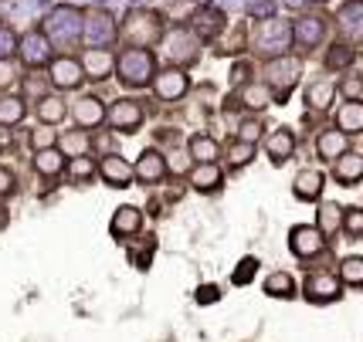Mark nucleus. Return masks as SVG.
I'll return each mask as SVG.
<instances>
[{"label":"nucleus","mask_w":363,"mask_h":342,"mask_svg":"<svg viewBox=\"0 0 363 342\" xmlns=\"http://www.w3.org/2000/svg\"><path fill=\"white\" fill-rule=\"evenodd\" d=\"M82 28H85V14H82L79 7H72V4H62V7L48 11V17H45L48 41L58 45V47L75 45V41L82 38Z\"/></svg>","instance_id":"1"},{"label":"nucleus","mask_w":363,"mask_h":342,"mask_svg":"<svg viewBox=\"0 0 363 342\" xmlns=\"http://www.w3.org/2000/svg\"><path fill=\"white\" fill-rule=\"evenodd\" d=\"M116 72L123 78V85L143 89V85H150L153 75H157V58H153L150 47H126V51L116 58Z\"/></svg>","instance_id":"2"},{"label":"nucleus","mask_w":363,"mask_h":342,"mask_svg":"<svg viewBox=\"0 0 363 342\" xmlns=\"http://www.w3.org/2000/svg\"><path fill=\"white\" fill-rule=\"evenodd\" d=\"M123 34H126L129 47L157 45L160 38H163V17L153 14V11H133V14L126 17V28H123Z\"/></svg>","instance_id":"3"},{"label":"nucleus","mask_w":363,"mask_h":342,"mask_svg":"<svg viewBox=\"0 0 363 342\" xmlns=\"http://www.w3.org/2000/svg\"><path fill=\"white\" fill-rule=\"evenodd\" d=\"M197 34L187 31V28H174V31H167L160 38V45H163V55H167V62L170 64H190L197 58Z\"/></svg>","instance_id":"4"},{"label":"nucleus","mask_w":363,"mask_h":342,"mask_svg":"<svg viewBox=\"0 0 363 342\" xmlns=\"http://www.w3.org/2000/svg\"><path fill=\"white\" fill-rule=\"evenodd\" d=\"M258 47L265 51V55H285L289 47H292V24L289 21H279V17H269V21H262V28H258Z\"/></svg>","instance_id":"5"},{"label":"nucleus","mask_w":363,"mask_h":342,"mask_svg":"<svg viewBox=\"0 0 363 342\" xmlns=\"http://www.w3.org/2000/svg\"><path fill=\"white\" fill-rule=\"evenodd\" d=\"M326 241H330V237L319 231V227H313V224H296V227L289 231V248H292V254L302 258V261H313L316 254H323Z\"/></svg>","instance_id":"6"},{"label":"nucleus","mask_w":363,"mask_h":342,"mask_svg":"<svg viewBox=\"0 0 363 342\" xmlns=\"http://www.w3.org/2000/svg\"><path fill=\"white\" fill-rule=\"evenodd\" d=\"M116 17L109 11H92V14H85V28H82V38H85V45L89 47H109L116 41Z\"/></svg>","instance_id":"7"},{"label":"nucleus","mask_w":363,"mask_h":342,"mask_svg":"<svg viewBox=\"0 0 363 342\" xmlns=\"http://www.w3.org/2000/svg\"><path fill=\"white\" fill-rule=\"evenodd\" d=\"M265 75H269V89H279V92H289L296 81L302 78V62L299 58H292V55H275L269 64H265Z\"/></svg>","instance_id":"8"},{"label":"nucleus","mask_w":363,"mask_h":342,"mask_svg":"<svg viewBox=\"0 0 363 342\" xmlns=\"http://www.w3.org/2000/svg\"><path fill=\"white\" fill-rule=\"evenodd\" d=\"M17 55L28 68H41V64H51V41H48L45 31H28L21 41H17Z\"/></svg>","instance_id":"9"},{"label":"nucleus","mask_w":363,"mask_h":342,"mask_svg":"<svg viewBox=\"0 0 363 342\" xmlns=\"http://www.w3.org/2000/svg\"><path fill=\"white\" fill-rule=\"evenodd\" d=\"M150 85H153V92H157L163 102H177V98L187 95L190 78H187V72H180V68H167V72H157Z\"/></svg>","instance_id":"10"},{"label":"nucleus","mask_w":363,"mask_h":342,"mask_svg":"<svg viewBox=\"0 0 363 342\" xmlns=\"http://www.w3.org/2000/svg\"><path fill=\"white\" fill-rule=\"evenodd\" d=\"M106 119H109V125L116 132H136L143 125V106L133 102V98H119V102H112Z\"/></svg>","instance_id":"11"},{"label":"nucleus","mask_w":363,"mask_h":342,"mask_svg":"<svg viewBox=\"0 0 363 342\" xmlns=\"http://www.w3.org/2000/svg\"><path fill=\"white\" fill-rule=\"evenodd\" d=\"M48 81H51L55 89L72 92V89H79L82 81H85V68H82V62H75V58H55V62H51V72H48Z\"/></svg>","instance_id":"12"},{"label":"nucleus","mask_w":363,"mask_h":342,"mask_svg":"<svg viewBox=\"0 0 363 342\" xmlns=\"http://www.w3.org/2000/svg\"><path fill=\"white\" fill-rule=\"evenodd\" d=\"M323 38H326V21L316 14H306L299 17L296 24H292V41L306 51H313V47L323 45Z\"/></svg>","instance_id":"13"},{"label":"nucleus","mask_w":363,"mask_h":342,"mask_svg":"<svg viewBox=\"0 0 363 342\" xmlns=\"http://www.w3.org/2000/svg\"><path fill=\"white\" fill-rule=\"evenodd\" d=\"M340 288H343V281L333 278V275H309L306 285H302V292H306V298H309L313 305L336 302V298H340Z\"/></svg>","instance_id":"14"},{"label":"nucleus","mask_w":363,"mask_h":342,"mask_svg":"<svg viewBox=\"0 0 363 342\" xmlns=\"http://www.w3.org/2000/svg\"><path fill=\"white\" fill-rule=\"evenodd\" d=\"M190 28H194V34H197L201 41H214V38L224 31V11L221 7H201V11H194Z\"/></svg>","instance_id":"15"},{"label":"nucleus","mask_w":363,"mask_h":342,"mask_svg":"<svg viewBox=\"0 0 363 342\" xmlns=\"http://www.w3.org/2000/svg\"><path fill=\"white\" fill-rule=\"evenodd\" d=\"M336 21L350 45H363V0H347V7L340 11Z\"/></svg>","instance_id":"16"},{"label":"nucleus","mask_w":363,"mask_h":342,"mask_svg":"<svg viewBox=\"0 0 363 342\" xmlns=\"http://www.w3.org/2000/svg\"><path fill=\"white\" fill-rule=\"evenodd\" d=\"M72 115H75V122L82 129H95V125L106 122V106L95 95H82L79 102H75V109H72Z\"/></svg>","instance_id":"17"},{"label":"nucleus","mask_w":363,"mask_h":342,"mask_svg":"<svg viewBox=\"0 0 363 342\" xmlns=\"http://www.w3.org/2000/svg\"><path fill=\"white\" fill-rule=\"evenodd\" d=\"M99 173H102V180H106L109 187H129V183H133V176H136V170L129 166L123 156H116V153H109L106 159H102Z\"/></svg>","instance_id":"18"},{"label":"nucleus","mask_w":363,"mask_h":342,"mask_svg":"<svg viewBox=\"0 0 363 342\" xmlns=\"http://www.w3.org/2000/svg\"><path fill=\"white\" fill-rule=\"evenodd\" d=\"M82 68H85V78H95V81H102V78L112 75V68H116V58L109 55V47H89V51H85V58H82Z\"/></svg>","instance_id":"19"},{"label":"nucleus","mask_w":363,"mask_h":342,"mask_svg":"<svg viewBox=\"0 0 363 342\" xmlns=\"http://www.w3.org/2000/svg\"><path fill=\"white\" fill-rule=\"evenodd\" d=\"M140 227H143V214H140V207H133V203L119 207L116 217H112V224H109L112 237H119V241H126V237H133V234H140Z\"/></svg>","instance_id":"20"},{"label":"nucleus","mask_w":363,"mask_h":342,"mask_svg":"<svg viewBox=\"0 0 363 342\" xmlns=\"http://www.w3.org/2000/svg\"><path fill=\"white\" fill-rule=\"evenodd\" d=\"M136 180L140 183H160L163 176H167V159L157 153V149H146V153L136 159Z\"/></svg>","instance_id":"21"},{"label":"nucleus","mask_w":363,"mask_h":342,"mask_svg":"<svg viewBox=\"0 0 363 342\" xmlns=\"http://www.w3.org/2000/svg\"><path fill=\"white\" fill-rule=\"evenodd\" d=\"M347 146H350V136L343 129H323L316 139V153L323 159H340V156L347 153Z\"/></svg>","instance_id":"22"},{"label":"nucleus","mask_w":363,"mask_h":342,"mask_svg":"<svg viewBox=\"0 0 363 342\" xmlns=\"http://www.w3.org/2000/svg\"><path fill=\"white\" fill-rule=\"evenodd\" d=\"M323 187H326V176L319 170H302L299 176H296V197L299 200H306V203H313V200H319L323 197Z\"/></svg>","instance_id":"23"},{"label":"nucleus","mask_w":363,"mask_h":342,"mask_svg":"<svg viewBox=\"0 0 363 342\" xmlns=\"http://www.w3.org/2000/svg\"><path fill=\"white\" fill-rule=\"evenodd\" d=\"M221 170H218V163H197L194 170H190V187L201 190V193H211V190L221 187Z\"/></svg>","instance_id":"24"},{"label":"nucleus","mask_w":363,"mask_h":342,"mask_svg":"<svg viewBox=\"0 0 363 342\" xmlns=\"http://www.w3.org/2000/svg\"><path fill=\"white\" fill-rule=\"evenodd\" d=\"M265 149H269L272 163H285L289 156L296 153V136H292V129H275L269 139H265Z\"/></svg>","instance_id":"25"},{"label":"nucleus","mask_w":363,"mask_h":342,"mask_svg":"<svg viewBox=\"0 0 363 342\" xmlns=\"http://www.w3.org/2000/svg\"><path fill=\"white\" fill-rule=\"evenodd\" d=\"M336 180L343 183V187H353V183H360L363 180V156L357 153H343L336 159Z\"/></svg>","instance_id":"26"},{"label":"nucleus","mask_w":363,"mask_h":342,"mask_svg":"<svg viewBox=\"0 0 363 342\" xmlns=\"http://www.w3.org/2000/svg\"><path fill=\"white\" fill-rule=\"evenodd\" d=\"M336 129H343L347 136L363 132V102L360 98H357V102H347L343 109L336 112Z\"/></svg>","instance_id":"27"},{"label":"nucleus","mask_w":363,"mask_h":342,"mask_svg":"<svg viewBox=\"0 0 363 342\" xmlns=\"http://www.w3.org/2000/svg\"><path fill=\"white\" fill-rule=\"evenodd\" d=\"M34 170L41 173V176H58V173L65 170V153L55 149V146L38 149V156H34Z\"/></svg>","instance_id":"28"},{"label":"nucleus","mask_w":363,"mask_h":342,"mask_svg":"<svg viewBox=\"0 0 363 342\" xmlns=\"http://www.w3.org/2000/svg\"><path fill=\"white\" fill-rule=\"evenodd\" d=\"M269 102H272V89L262 85V81H252V85L241 89V106H245V109H252V112L269 109Z\"/></svg>","instance_id":"29"},{"label":"nucleus","mask_w":363,"mask_h":342,"mask_svg":"<svg viewBox=\"0 0 363 342\" xmlns=\"http://www.w3.org/2000/svg\"><path fill=\"white\" fill-rule=\"evenodd\" d=\"M316 220H319L316 224L319 231L326 234V237H333V234L343 227V207H340V203H323L316 210Z\"/></svg>","instance_id":"30"},{"label":"nucleus","mask_w":363,"mask_h":342,"mask_svg":"<svg viewBox=\"0 0 363 342\" xmlns=\"http://www.w3.org/2000/svg\"><path fill=\"white\" fill-rule=\"evenodd\" d=\"M333 95H336V85L326 81V78H319V81H313V85L306 89V102H309L313 109H330Z\"/></svg>","instance_id":"31"},{"label":"nucleus","mask_w":363,"mask_h":342,"mask_svg":"<svg viewBox=\"0 0 363 342\" xmlns=\"http://www.w3.org/2000/svg\"><path fill=\"white\" fill-rule=\"evenodd\" d=\"M265 292L272 298H292L296 295V278L289 271H272L269 278H265Z\"/></svg>","instance_id":"32"},{"label":"nucleus","mask_w":363,"mask_h":342,"mask_svg":"<svg viewBox=\"0 0 363 342\" xmlns=\"http://www.w3.org/2000/svg\"><path fill=\"white\" fill-rule=\"evenodd\" d=\"M28 115V106L21 95H11V98H0V125H17Z\"/></svg>","instance_id":"33"},{"label":"nucleus","mask_w":363,"mask_h":342,"mask_svg":"<svg viewBox=\"0 0 363 342\" xmlns=\"http://www.w3.org/2000/svg\"><path fill=\"white\" fill-rule=\"evenodd\" d=\"M65 112H68V109H65V102H62V98H55V95H45V98L38 102V119H41L45 125L62 122Z\"/></svg>","instance_id":"34"},{"label":"nucleus","mask_w":363,"mask_h":342,"mask_svg":"<svg viewBox=\"0 0 363 342\" xmlns=\"http://www.w3.org/2000/svg\"><path fill=\"white\" fill-rule=\"evenodd\" d=\"M218 142L211 139V136H190V156L197 159V163H214L218 159Z\"/></svg>","instance_id":"35"},{"label":"nucleus","mask_w":363,"mask_h":342,"mask_svg":"<svg viewBox=\"0 0 363 342\" xmlns=\"http://www.w3.org/2000/svg\"><path fill=\"white\" fill-rule=\"evenodd\" d=\"M353 58H357V51L350 45H333L330 51H326V68H330V72H347L350 64H353Z\"/></svg>","instance_id":"36"},{"label":"nucleus","mask_w":363,"mask_h":342,"mask_svg":"<svg viewBox=\"0 0 363 342\" xmlns=\"http://www.w3.org/2000/svg\"><path fill=\"white\" fill-rule=\"evenodd\" d=\"M340 281L343 285H353V288H360L363 285V258H343L340 261Z\"/></svg>","instance_id":"37"},{"label":"nucleus","mask_w":363,"mask_h":342,"mask_svg":"<svg viewBox=\"0 0 363 342\" xmlns=\"http://www.w3.org/2000/svg\"><path fill=\"white\" fill-rule=\"evenodd\" d=\"M89 146H92V139H89L85 132H68V136H65V142H62L65 156H85V153H89Z\"/></svg>","instance_id":"38"},{"label":"nucleus","mask_w":363,"mask_h":342,"mask_svg":"<svg viewBox=\"0 0 363 342\" xmlns=\"http://www.w3.org/2000/svg\"><path fill=\"white\" fill-rule=\"evenodd\" d=\"M343 231H347L350 237H363V207L343 210Z\"/></svg>","instance_id":"39"},{"label":"nucleus","mask_w":363,"mask_h":342,"mask_svg":"<svg viewBox=\"0 0 363 342\" xmlns=\"http://www.w3.org/2000/svg\"><path fill=\"white\" fill-rule=\"evenodd\" d=\"M228 159L235 163V166H245V163H252L255 159V142H245V139H238L231 149H228Z\"/></svg>","instance_id":"40"},{"label":"nucleus","mask_w":363,"mask_h":342,"mask_svg":"<svg viewBox=\"0 0 363 342\" xmlns=\"http://www.w3.org/2000/svg\"><path fill=\"white\" fill-rule=\"evenodd\" d=\"M245 11L255 21H269V17H275V0H245Z\"/></svg>","instance_id":"41"},{"label":"nucleus","mask_w":363,"mask_h":342,"mask_svg":"<svg viewBox=\"0 0 363 342\" xmlns=\"http://www.w3.org/2000/svg\"><path fill=\"white\" fill-rule=\"evenodd\" d=\"M68 173H72V180H89V176L95 173V163L89 159V156H72Z\"/></svg>","instance_id":"42"},{"label":"nucleus","mask_w":363,"mask_h":342,"mask_svg":"<svg viewBox=\"0 0 363 342\" xmlns=\"http://www.w3.org/2000/svg\"><path fill=\"white\" fill-rule=\"evenodd\" d=\"M255 271H258V261H255V258H245V261L235 268L231 281H235V285H248V281L255 278Z\"/></svg>","instance_id":"43"},{"label":"nucleus","mask_w":363,"mask_h":342,"mask_svg":"<svg viewBox=\"0 0 363 342\" xmlns=\"http://www.w3.org/2000/svg\"><path fill=\"white\" fill-rule=\"evenodd\" d=\"M17 41H21V38H17L7 24H0V58H11L17 51Z\"/></svg>","instance_id":"44"},{"label":"nucleus","mask_w":363,"mask_h":342,"mask_svg":"<svg viewBox=\"0 0 363 342\" xmlns=\"http://www.w3.org/2000/svg\"><path fill=\"white\" fill-rule=\"evenodd\" d=\"M340 92L347 95V102H357L363 95V75H347L343 78V85H340Z\"/></svg>","instance_id":"45"},{"label":"nucleus","mask_w":363,"mask_h":342,"mask_svg":"<svg viewBox=\"0 0 363 342\" xmlns=\"http://www.w3.org/2000/svg\"><path fill=\"white\" fill-rule=\"evenodd\" d=\"M238 139H245V142H258V139H262V122H255V119H248V122H241V129H238Z\"/></svg>","instance_id":"46"},{"label":"nucleus","mask_w":363,"mask_h":342,"mask_svg":"<svg viewBox=\"0 0 363 342\" xmlns=\"http://www.w3.org/2000/svg\"><path fill=\"white\" fill-rule=\"evenodd\" d=\"M31 146L34 149H48V146H55V132H51V129H34Z\"/></svg>","instance_id":"47"},{"label":"nucleus","mask_w":363,"mask_h":342,"mask_svg":"<svg viewBox=\"0 0 363 342\" xmlns=\"http://www.w3.org/2000/svg\"><path fill=\"white\" fill-rule=\"evenodd\" d=\"M14 78H17V72H14V64H11V58H0V89H7Z\"/></svg>","instance_id":"48"},{"label":"nucleus","mask_w":363,"mask_h":342,"mask_svg":"<svg viewBox=\"0 0 363 342\" xmlns=\"http://www.w3.org/2000/svg\"><path fill=\"white\" fill-rule=\"evenodd\" d=\"M218 298H221V288H218V285H204V288L197 292V302H201V305H211V302H218Z\"/></svg>","instance_id":"49"},{"label":"nucleus","mask_w":363,"mask_h":342,"mask_svg":"<svg viewBox=\"0 0 363 342\" xmlns=\"http://www.w3.org/2000/svg\"><path fill=\"white\" fill-rule=\"evenodd\" d=\"M11 190H14V173H11V170H4V166H0V197H7Z\"/></svg>","instance_id":"50"},{"label":"nucleus","mask_w":363,"mask_h":342,"mask_svg":"<svg viewBox=\"0 0 363 342\" xmlns=\"http://www.w3.org/2000/svg\"><path fill=\"white\" fill-rule=\"evenodd\" d=\"M238 7H245V0H221V11H238Z\"/></svg>","instance_id":"51"},{"label":"nucleus","mask_w":363,"mask_h":342,"mask_svg":"<svg viewBox=\"0 0 363 342\" xmlns=\"http://www.w3.org/2000/svg\"><path fill=\"white\" fill-rule=\"evenodd\" d=\"M241 78H248V64H245V62L235 64V81H241Z\"/></svg>","instance_id":"52"},{"label":"nucleus","mask_w":363,"mask_h":342,"mask_svg":"<svg viewBox=\"0 0 363 342\" xmlns=\"http://www.w3.org/2000/svg\"><path fill=\"white\" fill-rule=\"evenodd\" d=\"M146 4H153V0H129V7H146Z\"/></svg>","instance_id":"53"},{"label":"nucleus","mask_w":363,"mask_h":342,"mask_svg":"<svg viewBox=\"0 0 363 342\" xmlns=\"http://www.w3.org/2000/svg\"><path fill=\"white\" fill-rule=\"evenodd\" d=\"M4 227H7V210L0 207V231H4Z\"/></svg>","instance_id":"54"},{"label":"nucleus","mask_w":363,"mask_h":342,"mask_svg":"<svg viewBox=\"0 0 363 342\" xmlns=\"http://www.w3.org/2000/svg\"><path fill=\"white\" fill-rule=\"evenodd\" d=\"M285 7H302V0H285Z\"/></svg>","instance_id":"55"},{"label":"nucleus","mask_w":363,"mask_h":342,"mask_svg":"<svg viewBox=\"0 0 363 342\" xmlns=\"http://www.w3.org/2000/svg\"><path fill=\"white\" fill-rule=\"evenodd\" d=\"M99 4H102V0H99Z\"/></svg>","instance_id":"56"}]
</instances>
